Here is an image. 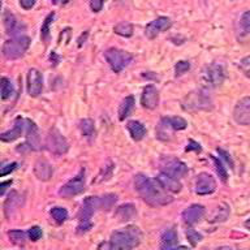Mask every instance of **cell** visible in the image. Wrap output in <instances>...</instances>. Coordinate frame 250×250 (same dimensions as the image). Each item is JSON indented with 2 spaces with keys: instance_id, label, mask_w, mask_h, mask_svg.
<instances>
[{
  "instance_id": "cell-33",
  "label": "cell",
  "mask_w": 250,
  "mask_h": 250,
  "mask_svg": "<svg viewBox=\"0 0 250 250\" xmlns=\"http://www.w3.org/2000/svg\"><path fill=\"white\" fill-rule=\"evenodd\" d=\"M8 236L11 238V241L16 245H23L26 242V233L23 230L13 229L8 232Z\"/></svg>"
},
{
  "instance_id": "cell-47",
  "label": "cell",
  "mask_w": 250,
  "mask_h": 250,
  "mask_svg": "<svg viewBox=\"0 0 250 250\" xmlns=\"http://www.w3.org/2000/svg\"><path fill=\"white\" fill-rule=\"evenodd\" d=\"M185 150H187V151H191V150H195L197 152H199V151H201V146H199V144L194 142V141H190Z\"/></svg>"
},
{
  "instance_id": "cell-52",
  "label": "cell",
  "mask_w": 250,
  "mask_h": 250,
  "mask_svg": "<svg viewBox=\"0 0 250 250\" xmlns=\"http://www.w3.org/2000/svg\"><path fill=\"white\" fill-rule=\"evenodd\" d=\"M167 250H190V249H188L187 246H173V248H169V249Z\"/></svg>"
},
{
  "instance_id": "cell-20",
  "label": "cell",
  "mask_w": 250,
  "mask_h": 250,
  "mask_svg": "<svg viewBox=\"0 0 250 250\" xmlns=\"http://www.w3.org/2000/svg\"><path fill=\"white\" fill-rule=\"evenodd\" d=\"M233 119L236 123L241 125H250V107L246 105L242 101H238V103L234 107Z\"/></svg>"
},
{
  "instance_id": "cell-21",
  "label": "cell",
  "mask_w": 250,
  "mask_h": 250,
  "mask_svg": "<svg viewBox=\"0 0 250 250\" xmlns=\"http://www.w3.org/2000/svg\"><path fill=\"white\" fill-rule=\"evenodd\" d=\"M23 129V120L21 117H17L15 120V125H13V128L11 130H8V132H4L0 134V140L3 141V142H12V141L17 140L20 136H21V133H22Z\"/></svg>"
},
{
  "instance_id": "cell-25",
  "label": "cell",
  "mask_w": 250,
  "mask_h": 250,
  "mask_svg": "<svg viewBox=\"0 0 250 250\" xmlns=\"http://www.w3.org/2000/svg\"><path fill=\"white\" fill-rule=\"evenodd\" d=\"M177 240H179V237H177L175 229L166 230L160 238V249L167 250L169 248H173L177 244Z\"/></svg>"
},
{
  "instance_id": "cell-6",
  "label": "cell",
  "mask_w": 250,
  "mask_h": 250,
  "mask_svg": "<svg viewBox=\"0 0 250 250\" xmlns=\"http://www.w3.org/2000/svg\"><path fill=\"white\" fill-rule=\"evenodd\" d=\"M104 58L111 66V69L115 73H120L121 70L129 65V62L133 60V55L129 54L128 51L120 50V48H108L104 52Z\"/></svg>"
},
{
  "instance_id": "cell-34",
  "label": "cell",
  "mask_w": 250,
  "mask_h": 250,
  "mask_svg": "<svg viewBox=\"0 0 250 250\" xmlns=\"http://www.w3.org/2000/svg\"><path fill=\"white\" fill-rule=\"evenodd\" d=\"M229 215V207L227 206L226 203H223L218 207L216 210V216H214V220L212 222H224Z\"/></svg>"
},
{
  "instance_id": "cell-53",
  "label": "cell",
  "mask_w": 250,
  "mask_h": 250,
  "mask_svg": "<svg viewBox=\"0 0 250 250\" xmlns=\"http://www.w3.org/2000/svg\"><path fill=\"white\" fill-rule=\"evenodd\" d=\"M215 250H230L229 246H222V248H218V249Z\"/></svg>"
},
{
  "instance_id": "cell-26",
  "label": "cell",
  "mask_w": 250,
  "mask_h": 250,
  "mask_svg": "<svg viewBox=\"0 0 250 250\" xmlns=\"http://www.w3.org/2000/svg\"><path fill=\"white\" fill-rule=\"evenodd\" d=\"M172 132H173V129H172L171 124H169V121H168V117H163V119L160 120L159 125H158L156 136H158V138H159V140L169 141L171 140Z\"/></svg>"
},
{
  "instance_id": "cell-16",
  "label": "cell",
  "mask_w": 250,
  "mask_h": 250,
  "mask_svg": "<svg viewBox=\"0 0 250 250\" xmlns=\"http://www.w3.org/2000/svg\"><path fill=\"white\" fill-rule=\"evenodd\" d=\"M3 21H4V27H5V30H7L8 34L11 35H16V37H19V33L21 30H25V26L21 25L19 22V20L16 19V16L13 13H11L9 11H4L3 13Z\"/></svg>"
},
{
  "instance_id": "cell-40",
  "label": "cell",
  "mask_w": 250,
  "mask_h": 250,
  "mask_svg": "<svg viewBox=\"0 0 250 250\" xmlns=\"http://www.w3.org/2000/svg\"><path fill=\"white\" fill-rule=\"evenodd\" d=\"M212 160H214L215 168H216V172H218L219 177L222 179V181H224V183H226L227 179H228V175H227V169H226V168L223 167L222 160L218 159V158H215V156H212Z\"/></svg>"
},
{
  "instance_id": "cell-17",
  "label": "cell",
  "mask_w": 250,
  "mask_h": 250,
  "mask_svg": "<svg viewBox=\"0 0 250 250\" xmlns=\"http://www.w3.org/2000/svg\"><path fill=\"white\" fill-rule=\"evenodd\" d=\"M26 142L31 150H39L41 148V136H39L38 126L34 121L26 120Z\"/></svg>"
},
{
  "instance_id": "cell-43",
  "label": "cell",
  "mask_w": 250,
  "mask_h": 250,
  "mask_svg": "<svg viewBox=\"0 0 250 250\" xmlns=\"http://www.w3.org/2000/svg\"><path fill=\"white\" fill-rule=\"evenodd\" d=\"M105 0H90V8L94 13H98V12L102 11V8L104 5Z\"/></svg>"
},
{
  "instance_id": "cell-31",
  "label": "cell",
  "mask_w": 250,
  "mask_h": 250,
  "mask_svg": "<svg viewBox=\"0 0 250 250\" xmlns=\"http://www.w3.org/2000/svg\"><path fill=\"white\" fill-rule=\"evenodd\" d=\"M54 19L55 13L52 12V13H50V15L47 16L46 20H44V22L42 23V27H41V38H42V41H44V42H47L48 38H50V25L52 23Z\"/></svg>"
},
{
  "instance_id": "cell-28",
  "label": "cell",
  "mask_w": 250,
  "mask_h": 250,
  "mask_svg": "<svg viewBox=\"0 0 250 250\" xmlns=\"http://www.w3.org/2000/svg\"><path fill=\"white\" fill-rule=\"evenodd\" d=\"M137 215L136 207L128 203V205H123L117 208L116 211V216L119 218L120 222H126V220H130Z\"/></svg>"
},
{
  "instance_id": "cell-48",
  "label": "cell",
  "mask_w": 250,
  "mask_h": 250,
  "mask_svg": "<svg viewBox=\"0 0 250 250\" xmlns=\"http://www.w3.org/2000/svg\"><path fill=\"white\" fill-rule=\"evenodd\" d=\"M97 250H113L112 244L111 242H102L101 245L98 246Z\"/></svg>"
},
{
  "instance_id": "cell-54",
  "label": "cell",
  "mask_w": 250,
  "mask_h": 250,
  "mask_svg": "<svg viewBox=\"0 0 250 250\" xmlns=\"http://www.w3.org/2000/svg\"><path fill=\"white\" fill-rule=\"evenodd\" d=\"M245 227H246V228H248V229L250 230V219H248V220H246V222H245Z\"/></svg>"
},
{
  "instance_id": "cell-37",
  "label": "cell",
  "mask_w": 250,
  "mask_h": 250,
  "mask_svg": "<svg viewBox=\"0 0 250 250\" xmlns=\"http://www.w3.org/2000/svg\"><path fill=\"white\" fill-rule=\"evenodd\" d=\"M116 199L117 197L115 194L103 195V197L101 198V208H103V210H108V208H111V207L115 205Z\"/></svg>"
},
{
  "instance_id": "cell-5",
  "label": "cell",
  "mask_w": 250,
  "mask_h": 250,
  "mask_svg": "<svg viewBox=\"0 0 250 250\" xmlns=\"http://www.w3.org/2000/svg\"><path fill=\"white\" fill-rule=\"evenodd\" d=\"M30 46V38L26 35H19L9 39L3 44V56L8 60H16L25 55Z\"/></svg>"
},
{
  "instance_id": "cell-42",
  "label": "cell",
  "mask_w": 250,
  "mask_h": 250,
  "mask_svg": "<svg viewBox=\"0 0 250 250\" xmlns=\"http://www.w3.org/2000/svg\"><path fill=\"white\" fill-rule=\"evenodd\" d=\"M240 69L242 70V73L245 74L246 77L250 78V55L240 62Z\"/></svg>"
},
{
  "instance_id": "cell-2",
  "label": "cell",
  "mask_w": 250,
  "mask_h": 250,
  "mask_svg": "<svg viewBox=\"0 0 250 250\" xmlns=\"http://www.w3.org/2000/svg\"><path fill=\"white\" fill-rule=\"evenodd\" d=\"M142 232L136 226L125 227L124 229L116 230L111 234V244L113 250H132L140 245Z\"/></svg>"
},
{
  "instance_id": "cell-27",
  "label": "cell",
  "mask_w": 250,
  "mask_h": 250,
  "mask_svg": "<svg viewBox=\"0 0 250 250\" xmlns=\"http://www.w3.org/2000/svg\"><path fill=\"white\" fill-rule=\"evenodd\" d=\"M133 108H134V97L133 95L125 97V99H123L120 107H119V119L125 120L132 113Z\"/></svg>"
},
{
  "instance_id": "cell-9",
  "label": "cell",
  "mask_w": 250,
  "mask_h": 250,
  "mask_svg": "<svg viewBox=\"0 0 250 250\" xmlns=\"http://www.w3.org/2000/svg\"><path fill=\"white\" fill-rule=\"evenodd\" d=\"M86 187V179H85V169H81L80 173H78L76 177H73L72 180H69L68 183L64 184L60 190H59V194L62 195V198L69 199L74 195H78L80 193L85 190Z\"/></svg>"
},
{
  "instance_id": "cell-39",
  "label": "cell",
  "mask_w": 250,
  "mask_h": 250,
  "mask_svg": "<svg viewBox=\"0 0 250 250\" xmlns=\"http://www.w3.org/2000/svg\"><path fill=\"white\" fill-rule=\"evenodd\" d=\"M190 69V62H185V60H181V62H177V64L175 65V76L176 77H180Z\"/></svg>"
},
{
  "instance_id": "cell-3",
  "label": "cell",
  "mask_w": 250,
  "mask_h": 250,
  "mask_svg": "<svg viewBox=\"0 0 250 250\" xmlns=\"http://www.w3.org/2000/svg\"><path fill=\"white\" fill-rule=\"evenodd\" d=\"M98 208H101V198L99 197H87L83 201L80 214H78V220H80L77 227L78 234H83L91 229V227H93L91 218Z\"/></svg>"
},
{
  "instance_id": "cell-13",
  "label": "cell",
  "mask_w": 250,
  "mask_h": 250,
  "mask_svg": "<svg viewBox=\"0 0 250 250\" xmlns=\"http://www.w3.org/2000/svg\"><path fill=\"white\" fill-rule=\"evenodd\" d=\"M43 90L42 73L35 68H31L27 72V94L30 97H38Z\"/></svg>"
},
{
  "instance_id": "cell-12",
  "label": "cell",
  "mask_w": 250,
  "mask_h": 250,
  "mask_svg": "<svg viewBox=\"0 0 250 250\" xmlns=\"http://www.w3.org/2000/svg\"><path fill=\"white\" fill-rule=\"evenodd\" d=\"M172 26L171 19L168 17H164V16H160L158 19H155L151 22H148L145 27V35L147 37L148 39L156 38L160 33L163 31H167L169 27Z\"/></svg>"
},
{
  "instance_id": "cell-44",
  "label": "cell",
  "mask_w": 250,
  "mask_h": 250,
  "mask_svg": "<svg viewBox=\"0 0 250 250\" xmlns=\"http://www.w3.org/2000/svg\"><path fill=\"white\" fill-rule=\"evenodd\" d=\"M16 168H17V163L7 164V166H4V167L1 168V172H0V175H1V176H7L8 173H11L12 171H15Z\"/></svg>"
},
{
  "instance_id": "cell-10",
  "label": "cell",
  "mask_w": 250,
  "mask_h": 250,
  "mask_svg": "<svg viewBox=\"0 0 250 250\" xmlns=\"http://www.w3.org/2000/svg\"><path fill=\"white\" fill-rule=\"evenodd\" d=\"M160 168H162V172L176 179H181L188 175L187 164L172 156H166L160 160Z\"/></svg>"
},
{
  "instance_id": "cell-38",
  "label": "cell",
  "mask_w": 250,
  "mask_h": 250,
  "mask_svg": "<svg viewBox=\"0 0 250 250\" xmlns=\"http://www.w3.org/2000/svg\"><path fill=\"white\" fill-rule=\"evenodd\" d=\"M240 27H241L242 33L250 35V11L242 13L241 19H240Z\"/></svg>"
},
{
  "instance_id": "cell-14",
  "label": "cell",
  "mask_w": 250,
  "mask_h": 250,
  "mask_svg": "<svg viewBox=\"0 0 250 250\" xmlns=\"http://www.w3.org/2000/svg\"><path fill=\"white\" fill-rule=\"evenodd\" d=\"M141 104L145 108L154 109L159 104V91L154 85H147L142 91L141 97Z\"/></svg>"
},
{
  "instance_id": "cell-22",
  "label": "cell",
  "mask_w": 250,
  "mask_h": 250,
  "mask_svg": "<svg viewBox=\"0 0 250 250\" xmlns=\"http://www.w3.org/2000/svg\"><path fill=\"white\" fill-rule=\"evenodd\" d=\"M80 130H81V134L85 137L86 140L91 142V141L95 140V136H97V130H95V124L91 119H83V120L80 121Z\"/></svg>"
},
{
  "instance_id": "cell-45",
  "label": "cell",
  "mask_w": 250,
  "mask_h": 250,
  "mask_svg": "<svg viewBox=\"0 0 250 250\" xmlns=\"http://www.w3.org/2000/svg\"><path fill=\"white\" fill-rule=\"evenodd\" d=\"M35 1H37V0H20V5H21L23 9L29 11V9H31V8L34 7Z\"/></svg>"
},
{
  "instance_id": "cell-41",
  "label": "cell",
  "mask_w": 250,
  "mask_h": 250,
  "mask_svg": "<svg viewBox=\"0 0 250 250\" xmlns=\"http://www.w3.org/2000/svg\"><path fill=\"white\" fill-rule=\"evenodd\" d=\"M27 236H29L31 241H38L39 238L42 237V229L38 226L31 227L30 229L27 230Z\"/></svg>"
},
{
  "instance_id": "cell-36",
  "label": "cell",
  "mask_w": 250,
  "mask_h": 250,
  "mask_svg": "<svg viewBox=\"0 0 250 250\" xmlns=\"http://www.w3.org/2000/svg\"><path fill=\"white\" fill-rule=\"evenodd\" d=\"M185 234H187L188 241L190 242L191 246H195L197 244H198V242L202 241V234L198 233V232L193 229V228H188L187 232H185Z\"/></svg>"
},
{
  "instance_id": "cell-8",
  "label": "cell",
  "mask_w": 250,
  "mask_h": 250,
  "mask_svg": "<svg viewBox=\"0 0 250 250\" xmlns=\"http://www.w3.org/2000/svg\"><path fill=\"white\" fill-rule=\"evenodd\" d=\"M224 78H226L224 69L218 62H212L210 65H207L202 72V82L208 89L222 85L224 82Z\"/></svg>"
},
{
  "instance_id": "cell-29",
  "label": "cell",
  "mask_w": 250,
  "mask_h": 250,
  "mask_svg": "<svg viewBox=\"0 0 250 250\" xmlns=\"http://www.w3.org/2000/svg\"><path fill=\"white\" fill-rule=\"evenodd\" d=\"M113 31L116 33L117 35H120V37H125V38H129V37H132L133 31H134V27L130 22L128 21H121L117 25L113 26Z\"/></svg>"
},
{
  "instance_id": "cell-30",
  "label": "cell",
  "mask_w": 250,
  "mask_h": 250,
  "mask_svg": "<svg viewBox=\"0 0 250 250\" xmlns=\"http://www.w3.org/2000/svg\"><path fill=\"white\" fill-rule=\"evenodd\" d=\"M0 91H1V99H8V98H11L15 93V89H13V85H12V82L8 80L7 77L1 78V81H0Z\"/></svg>"
},
{
  "instance_id": "cell-24",
  "label": "cell",
  "mask_w": 250,
  "mask_h": 250,
  "mask_svg": "<svg viewBox=\"0 0 250 250\" xmlns=\"http://www.w3.org/2000/svg\"><path fill=\"white\" fill-rule=\"evenodd\" d=\"M21 197L17 191H12L9 197L7 198L5 203H4V211H5V215H7V218H11L13 212L17 210V207L20 206V203H21Z\"/></svg>"
},
{
  "instance_id": "cell-51",
  "label": "cell",
  "mask_w": 250,
  "mask_h": 250,
  "mask_svg": "<svg viewBox=\"0 0 250 250\" xmlns=\"http://www.w3.org/2000/svg\"><path fill=\"white\" fill-rule=\"evenodd\" d=\"M68 1H69V0H51V3L54 4V5H58V4H65V3H68Z\"/></svg>"
},
{
  "instance_id": "cell-23",
  "label": "cell",
  "mask_w": 250,
  "mask_h": 250,
  "mask_svg": "<svg viewBox=\"0 0 250 250\" xmlns=\"http://www.w3.org/2000/svg\"><path fill=\"white\" fill-rule=\"evenodd\" d=\"M126 128H128V132L130 134V137H132V140L141 141L146 136V128H145L144 124L140 123V121H129L128 124H126Z\"/></svg>"
},
{
  "instance_id": "cell-49",
  "label": "cell",
  "mask_w": 250,
  "mask_h": 250,
  "mask_svg": "<svg viewBox=\"0 0 250 250\" xmlns=\"http://www.w3.org/2000/svg\"><path fill=\"white\" fill-rule=\"evenodd\" d=\"M12 184V180H9V181H5V183H1V185H0V194L4 195V191H5V189H7L8 185H11Z\"/></svg>"
},
{
  "instance_id": "cell-35",
  "label": "cell",
  "mask_w": 250,
  "mask_h": 250,
  "mask_svg": "<svg viewBox=\"0 0 250 250\" xmlns=\"http://www.w3.org/2000/svg\"><path fill=\"white\" fill-rule=\"evenodd\" d=\"M168 121H169V124H171L173 130H183V129H185L188 126L187 121L180 116L168 117Z\"/></svg>"
},
{
  "instance_id": "cell-19",
  "label": "cell",
  "mask_w": 250,
  "mask_h": 250,
  "mask_svg": "<svg viewBox=\"0 0 250 250\" xmlns=\"http://www.w3.org/2000/svg\"><path fill=\"white\" fill-rule=\"evenodd\" d=\"M34 175L41 181H48L54 175V169L47 160H38L34 164Z\"/></svg>"
},
{
  "instance_id": "cell-46",
  "label": "cell",
  "mask_w": 250,
  "mask_h": 250,
  "mask_svg": "<svg viewBox=\"0 0 250 250\" xmlns=\"http://www.w3.org/2000/svg\"><path fill=\"white\" fill-rule=\"evenodd\" d=\"M218 152H219V154H220V155L223 156V158H224V159H226L227 163L230 164V167L233 168V162H232V159H230L229 154H228V152H227V151H224V150H222V148H218Z\"/></svg>"
},
{
  "instance_id": "cell-18",
  "label": "cell",
  "mask_w": 250,
  "mask_h": 250,
  "mask_svg": "<svg viewBox=\"0 0 250 250\" xmlns=\"http://www.w3.org/2000/svg\"><path fill=\"white\" fill-rule=\"evenodd\" d=\"M156 180H158L160 183V185H162L166 190L169 191V193H180V191H181L183 185H181V183L179 181V179H176V177H172V176L162 172V173L156 177Z\"/></svg>"
},
{
  "instance_id": "cell-11",
  "label": "cell",
  "mask_w": 250,
  "mask_h": 250,
  "mask_svg": "<svg viewBox=\"0 0 250 250\" xmlns=\"http://www.w3.org/2000/svg\"><path fill=\"white\" fill-rule=\"evenodd\" d=\"M194 190L199 195H207L216 190V181L210 173L202 172L195 177Z\"/></svg>"
},
{
  "instance_id": "cell-50",
  "label": "cell",
  "mask_w": 250,
  "mask_h": 250,
  "mask_svg": "<svg viewBox=\"0 0 250 250\" xmlns=\"http://www.w3.org/2000/svg\"><path fill=\"white\" fill-rule=\"evenodd\" d=\"M87 35H89V33L87 31H85V34H82L80 38H78V47H82V44L85 43L86 38H87Z\"/></svg>"
},
{
  "instance_id": "cell-7",
  "label": "cell",
  "mask_w": 250,
  "mask_h": 250,
  "mask_svg": "<svg viewBox=\"0 0 250 250\" xmlns=\"http://www.w3.org/2000/svg\"><path fill=\"white\" fill-rule=\"evenodd\" d=\"M46 146L48 151H51L55 155H64L69 150V144L59 129L51 128L46 138Z\"/></svg>"
},
{
  "instance_id": "cell-15",
  "label": "cell",
  "mask_w": 250,
  "mask_h": 250,
  "mask_svg": "<svg viewBox=\"0 0 250 250\" xmlns=\"http://www.w3.org/2000/svg\"><path fill=\"white\" fill-rule=\"evenodd\" d=\"M205 207L202 205H191L183 212V220L188 226H194L203 218Z\"/></svg>"
},
{
  "instance_id": "cell-1",
  "label": "cell",
  "mask_w": 250,
  "mask_h": 250,
  "mask_svg": "<svg viewBox=\"0 0 250 250\" xmlns=\"http://www.w3.org/2000/svg\"><path fill=\"white\" fill-rule=\"evenodd\" d=\"M134 188L142 201L148 203L150 206H166L173 201V198L167 194V190L160 185L158 180L150 179L142 173H138L134 177Z\"/></svg>"
},
{
  "instance_id": "cell-4",
  "label": "cell",
  "mask_w": 250,
  "mask_h": 250,
  "mask_svg": "<svg viewBox=\"0 0 250 250\" xmlns=\"http://www.w3.org/2000/svg\"><path fill=\"white\" fill-rule=\"evenodd\" d=\"M181 105L185 111H210L212 109V99L202 90L191 91L184 98Z\"/></svg>"
},
{
  "instance_id": "cell-32",
  "label": "cell",
  "mask_w": 250,
  "mask_h": 250,
  "mask_svg": "<svg viewBox=\"0 0 250 250\" xmlns=\"http://www.w3.org/2000/svg\"><path fill=\"white\" fill-rule=\"evenodd\" d=\"M51 216L58 224H62L68 219V211L64 207H54L51 210Z\"/></svg>"
}]
</instances>
